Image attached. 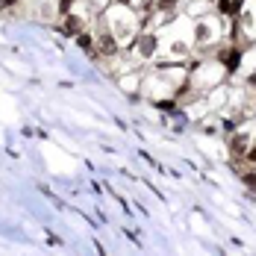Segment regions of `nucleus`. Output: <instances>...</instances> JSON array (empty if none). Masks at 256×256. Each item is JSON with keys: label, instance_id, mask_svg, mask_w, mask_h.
<instances>
[{"label": "nucleus", "instance_id": "f257e3e1", "mask_svg": "<svg viewBox=\"0 0 256 256\" xmlns=\"http://www.w3.org/2000/svg\"><path fill=\"white\" fill-rule=\"evenodd\" d=\"M156 48H159V42H156L154 32H142V36L132 42V53H136L138 59H150L156 53Z\"/></svg>", "mask_w": 256, "mask_h": 256}, {"label": "nucleus", "instance_id": "7ed1b4c3", "mask_svg": "<svg viewBox=\"0 0 256 256\" xmlns=\"http://www.w3.org/2000/svg\"><path fill=\"white\" fill-rule=\"evenodd\" d=\"M218 9L224 12V15H238V0H218Z\"/></svg>", "mask_w": 256, "mask_h": 256}, {"label": "nucleus", "instance_id": "f03ea898", "mask_svg": "<svg viewBox=\"0 0 256 256\" xmlns=\"http://www.w3.org/2000/svg\"><path fill=\"white\" fill-rule=\"evenodd\" d=\"M62 32H68V36H80V32H86V21L74 15V12H68L65 15V21H62Z\"/></svg>", "mask_w": 256, "mask_h": 256}]
</instances>
